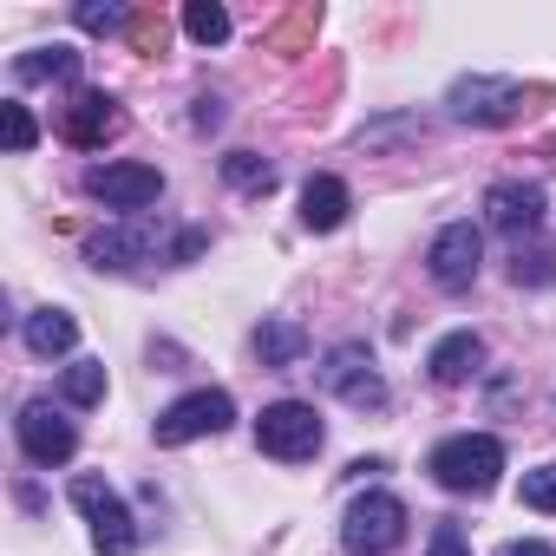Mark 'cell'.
Here are the masks:
<instances>
[{"label":"cell","instance_id":"30bf717a","mask_svg":"<svg viewBox=\"0 0 556 556\" xmlns=\"http://www.w3.org/2000/svg\"><path fill=\"white\" fill-rule=\"evenodd\" d=\"M86 190L105 203V210H151L164 197V170L157 164H99L86 177Z\"/></svg>","mask_w":556,"mask_h":556},{"label":"cell","instance_id":"8992f818","mask_svg":"<svg viewBox=\"0 0 556 556\" xmlns=\"http://www.w3.org/2000/svg\"><path fill=\"white\" fill-rule=\"evenodd\" d=\"M236 419V400L223 393V387H197V393H184L177 406H164L157 413V445H190V439H210V432H223Z\"/></svg>","mask_w":556,"mask_h":556},{"label":"cell","instance_id":"ffe728a7","mask_svg":"<svg viewBox=\"0 0 556 556\" xmlns=\"http://www.w3.org/2000/svg\"><path fill=\"white\" fill-rule=\"evenodd\" d=\"M60 393H66V406H99L105 400V361H73L60 374Z\"/></svg>","mask_w":556,"mask_h":556},{"label":"cell","instance_id":"484cf974","mask_svg":"<svg viewBox=\"0 0 556 556\" xmlns=\"http://www.w3.org/2000/svg\"><path fill=\"white\" fill-rule=\"evenodd\" d=\"M426 556H471V543H465V530H458V523H439Z\"/></svg>","mask_w":556,"mask_h":556},{"label":"cell","instance_id":"7a4b0ae2","mask_svg":"<svg viewBox=\"0 0 556 556\" xmlns=\"http://www.w3.org/2000/svg\"><path fill=\"white\" fill-rule=\"evenodd\" d=\"M341 543L348 556H393L406 543V504L393 491H361L341 517Z\"/></svg>","mask_w":556,"mask_h":556},{"label":"cell","instance_id":"d6986e66","mask_svg":"<svg viewBox=\"0 0 556 556\" xmlns=\"http://www.w3.org/2000/svg\"><path fill=\"white\" fill-rule=\"evenodd\" d=\"M223 177H229L236 190H249V197H268V190H275V164L255 157V151H229V157H223Z\"/></svg>","mask_w":556,"mask_h":556},{"label":"cell","instance_id":"cb8c5ba5","mask_svg":"<svg viewBox=\"0 0 556 556\" xmlns=\"http://www.w3.org/2000/svg\"><path fill=\"white\" fill-rule=\"evenodd\" d=\"M73 21H79L86 34H118L131 14H125V8H112V0H105V8H99V0H79V8H73Z\"/></svg>","mask_w":556,"mask_h":556},{"label":"cell","instance_id":"5b68a950","mask_svg":"<svg viewBox=\"0 0 556 556\" xmlns=\"http://www.w3.org/2000/svg\"><path fill=\"white\" fill-rule=\"evenodd\" d=\"M523 105H530V92L517 79H491V73L452 79V92H445V112L458 125H510V118H523Z\"/></svg>","mask_w":556,"mask_h":556},{"label":"cell","instance_id":"52a82bcc","mask_svg":"<svg viewBox=\"0 0 556 556\" xmlns=\"http://www.w3.org/2000/svg\"><path fill=\"white\" fill-rule=\"evenodd\" d=\"M321 387H328L334 400H348L354 413H380V406H387V380H380V367H374V354H367L361 341H348V348H334V354L321 361Z\"/></svg>","mask_w":556,"mask_h":556},{"label":"cell","instance_id":"d4e9b609","mask_svg":"<svg viewBox=\"0 0 556 556\" xmlns=\"http://www.w3.org/2000/svg\"><path fill=\"white\" fill-rule=\"evenodd\" d=\"M0 118H8V151H34L40 125H34V112H27L21 99H8V105H0Z\"/></svg>","mask_w":556,"mask_h":556},{"label":"cell","instance_id":"4316f807","mask_svg":"<svg viewBox=\"0 0 556 556\" xmlns=\"http://www.w3.org/2000/svg\"><path fill=\"white\" fill-rule=\"evenodd\" d=\"M497 556H556V549H549V543H536V536H517V543H504Z\"/></svg>","mask_w":556,"mask_h":556},{"label":"cell","instance_id":"277c9868","mask_svg":"<svg viewBox=\"0 0 556 556\" xmlns=\"http://www.w3.org/2000/svg\"><path fill=\"white\" fill-rule=\"evenodd\" d=\"M73 504L86 510L92 549H99V556H131V549H138V523H131L125 497H118L99 471H79V478H73Z\"/></svg>","mask_w":556,"mask_h":556},{"label":"cell","instance_id":"ba28073f","mask_svg":"<svg viewBox=\"0 0 556 556\" xmlns=\"http://www.w3.org/2000/svg\"><path fill=\"white\" fill-rule=\"evenodd\" d=\"M14 432H21V452H27L34 465H66V458L79 452V426H73L53 400H27L21 419H14Z\"/></svg>","mask_w":556,"mask_h":556},{"label":"cell","instance_id":"e0dca14e","mask_svg":"<svg viewBox=\"0 0 556 556\" xmlns=\"http://www.w3.org/2000/svg\"><path fill=\"white\" fill-rule=\"evenodd\" d=\"M255 354H262V367H302V354H308V334L295 328V321H262L255 328Z\"/></svg>","mask_w":556,"mask_h":556},{"label":"cell","instance_id":"4fadbf2b","mask_svg":"<svg viewBox=\"0 0 556 556\" xmlns=\"http://www.w3.org/2000/svg\"><path fill=\"white\" fill-rule=\"evenodd\" d=\"M144 255H157V236L144 223H118V229H99L86 242V262L92 268H138Z\"/></svg>","mask_w":556,"mask_h":556},{"label":"cell","instance_id":"5bb4252c","mask_svg":"<svg viewBox=\"0 0 556 556\" xmlns=\"http://www.w3.org/2000/svg\"><path fill=\"white\" fill-rule=\"evenodd\" d=\"M348 210H354V197H348V184L341 177H308L302 184V223L315 229V236H328V229H341L348 223Z\"/></svg>","mask_w":556,"mask_h":556},{"label":"cell","instance_id":"44dd1931","mask_svg":"<svg viewBox=\"0 0 556 556\" xmlns=\"http://www.w3.org/2000/svg\"><path fill=\"white\" fill-rule=\"evenodd\" d=\"M184 34L197 47H223L229 40V14L216 8V0H190V8H184Z\"/></svg>","mask_w":556,"mask_h":556},{"label":"cell","instance_id":"ac0fdd59","mask_svg":"<svg viewBox=\"0 0 556 556\" xmlns=\"http://www.w3.org/2000/svg\"><path fill=\"white\" fill-rule=\"evenodd\" d=\"M14 79H27V86H47V79H79V53L73 47H34V53H21L14 60Z\"/></svg>","mask_w":556,"mask_h":556},{"label":"cell","instance_id":"7402d4cb","mask_svg":"<svg viewBox=\"0 0 556 556\" xmlns=\"http://www.w3.org/2000/svg\"><path fill=\"white\" fill-rule=\"evenodd\" d=\"M510 282H517V289H523V282H530V289L556 282V255H549V249H523V242H517V255H510Z\"/></svg>","mask_w":556,"mask_h":556},{"label":"cell","instance_id":"9c48e42d","mask_svg":"<svg viewBox=\"0 0 556 556\" xmlns=\"http://www.w3.org/2000/svg\"><path fill=\"white\" fill-rule=\"evenodd\" d=\"M478 262H484V236H478L471 223H445V229L432 236L426 268H432V282H439L445 295H465V289L478 282Z\"/></svg>","mask_w":556,"mask_h":556},{"label":"cell","instance_id":"2e32d148","mask_svg":"<svg viewBox=\"0 0 556 556\" xmlns=\"http://www.w3.org/2000/svg\"><path fill=\"white\" fill-rule=\"evenodd\" d=\"M432 380L439 387H465V380H478V367H484V341L471 334V328H458V334H445L439 348H432Z\"/></svg>","mask_w":556,"mask_h":556},{"label":"cell","instance_id":"3957f363","mask_svg":"<svg viewBox=\"0 0 556 556\" xmlns=\"http://www.w3.org/2000/svg\"><path fill=\"white\" fill-rule=\"evenodd\" d=\"M321 439H328V426H321V413H315L308 400H275V406H262V419H255V445H262L268 458H282V465L315 458Z\"/></svg>","mask_w":556,"mask_h":556},{"label":"cell","instance_id":"9a60e30c","mask_svg":"<svg viewBox=\"0 0 556 556\" xmlns=\"http://www.w3.org/2000/svg\"><path fill=\"white\" fill-rule=\"evenodd\" d=\"M21 341H27V354L60 361V354H73V348H79V321H73L66 308H34V315L21 321Z\"/></svg>","mask_w":556,"mask_h":556},{"label":"cell","instance_id":"83f0119b","mask_svg":"<svg viewBox=\"0 0 556 556\" xmlns=\"http://www.w3.org/2000/svg\"><path fill=\"white\" fill-rule=\"evenodd\" d=\"M216 118H223V105H216V99H197V125H203V131H210V125H216Z\"/></svg>","mask_w":556,"mask_h":556},{"label":"cell","instance_id":"6da1fadb","mask_svg":"<svg viewBox=\"0 0 556 556\" xmlns=\"http://www.w3.org/2000/svg\"><path fill=\"white\" fill-rule=\"evenodd\" d=\"M445 491H458V497H484L491 484H497V471H504V439H491V432H458V439H445L439 452H432V465H426Z\"/></svg>","mask_w":556,"mask_h":556},{"label":"cell","instance_id":"603a6c76","mask_svg":"<svg viewBox=\"0 0 556 556\" xmlns=\"http://www.w3.org/2000/svg\"><path fill=\"white\" fill-rule=\"evenodd\" d=\"M517 497H523L530 510H556V465H536V471H523Z\"/></svg>","mask_w":556,"mask_h":556},{"label":"cell","instance_id":"8fae6325","mask_svg":"<svg viewBox=\"0 0 556 556\" xmlns=\"http://www.w3.org/2000/svg\"><path fill=\"white\" fill-rule=\"evenodd\" d=\"M118 125H125V112H118L112 92H79V99L60 112V138L79 144V151H99L105 138H118Z\"/></svg>","mask_w":556,"mask_h":556},{"label":"cell","instance_id":"7c38bea8","mask_svg":"<svg viewBox=\"0 0 556 556\" xmlns=\"http://www.w3.org/2000/svg\"><path fill=\"white\" fill-rule=\"evenodd\" d=\"M484 216H491V229H504V236L536 229V223H543V184H491V190H484Z\"/></svg>","mask_w":556,"mask_h":556}]
</instances>
